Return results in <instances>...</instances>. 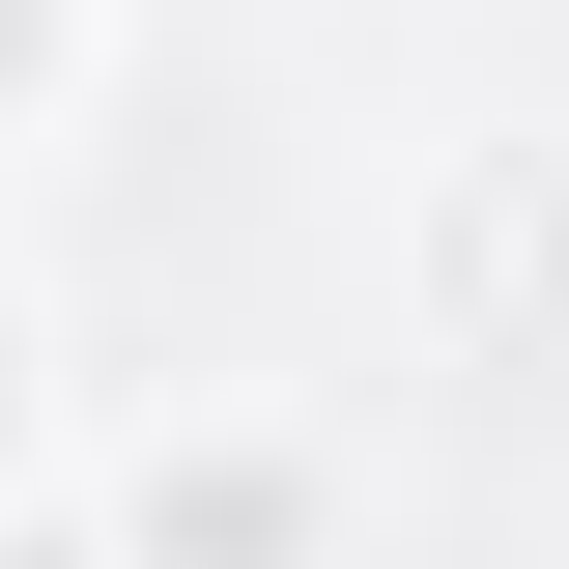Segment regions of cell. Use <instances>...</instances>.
Masks as SVG:
<instances>
[{
    "instance_id": "3",
    "label": "cell",
    "mask_w": 569,
    "mask_h": 569,
    "mask_svg": "<svg viewBox=\"0 0 569 569\" xmlns=\"http://www.w3.org/2000/svg\"><path fill=\"white\" fill-rule=\"evenodd\" d=\"M58 86H86V0H0V142L58 114Z\"/></svg>"
},
{
    "instance_id": "2",
    "label": "cell",
    "mask_w": 569,
    "mask_h": 569,
    "mask_svg": "<svg viewBox=\"0 0 569 569\" xmlns=\"http://www.w3.org/2000/svg\"><path fill=\"white\" fill-rule=\"evenodd\" d=\"M342 485H313V427H142L114 456V569H313Z\"/></svg>"
},
{
    "instance_id": "5",
    "label": "cell",
    "mask_w": 569,
    "mask_h": 569,
    "mask_svg": "<svg viewBox=\"0 0 569 569\" xmlns=\"http://www.w3.org/2000/svg\"><path fill=\"white\" fill-rule=\"evenodd\" d=\"M0 569H114V512H0Z\"/></svg>"
},
{
    "instance_id": "1",
    "label": "cell",
    "mask_w": 569,
    "mask_h": 569,
    "mask_svg": "<svg viewBox=\"0 0 569 569\" xmlns=\"http://www.w3.org/2000/svg\"><path fill=\"white\" fill-rule=\"evenodd\" d=\"M399 313L456 370H569V142H456L399 200Z\"/></svg>"
},
{
    "instance_id": "4",
    "label": "cell",
    "mask_w": 569,
    "mask_h": 569,
    "mask_svg": "<svg viewBox=\"0 0 569 569\" xmlns=\"http://www.w3.org/2000/svg\"><path fill=\"white\" fill-rule=\"evenodd\" d=\"M0 512H29V284H0Z\"/></svg>"
}]
</instances>
